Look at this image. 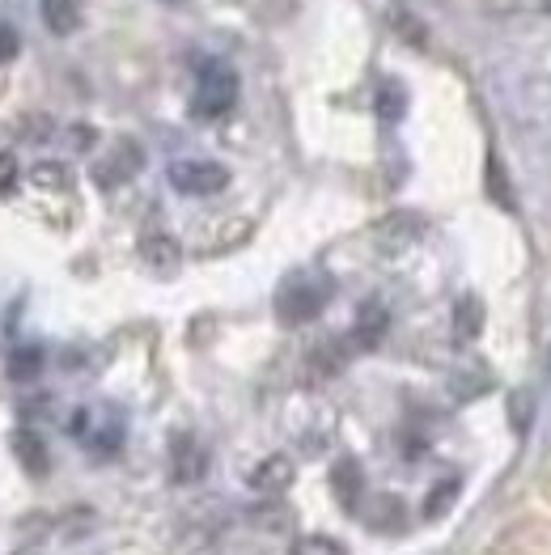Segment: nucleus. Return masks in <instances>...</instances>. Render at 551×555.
<instances>
[{"instance_id": "1", "label": "nucleus", "mask_w": 551, "mask_h": 555, "mask_svg": "<svg viewBox=\"0 0 551 555\" xmlns=\"http://www.w3.org/2000/svg\"><path fill=\"white\" fill-rule=\"evenodd\" d=\"M233 102H238V77H233V68L230 64L208 60V64L200 68V77H195L191 111H195L200 119H221V115L233 111Z\"/></svg>"}, {"instance_id": "2", "label": "nucleus", "mask_w": 551, "mask_h": 555, "mask_svg": "<svg viewBox=\"0 0 551 555\" xmlns=\"http://www.w3.org/2000/svg\"><path fill=\"white\" fill-rule=\"evenodd\" d=\"M326 297H331L326 280L293 276L280 293H276V314H280V323L302 326V323H310V319H319L322 306H326Z\"/></svg>"}, {"instance_id": "3", "label": "nucleus", "mask_w": 551, "mask_h": 555, "mask_svg": "<svg viewBox=\"0 0 551 555\" xmlns=\"http://www.w3.org/2000/svg\"><path fill=\"white\" fill-rule=\"evenodd\" d=\"M170 186L179 195H217L230 186V170L221 162H204V157H183L170 166Z\"/></svg>"}, {"instance_id": "4", "label": "nucleus", "mask_w": 551, "mask_h": 555, "mask_svg": "<svg viewBox=\"0 0 551 555\" xmlns=\"http://www.w3.org/2000/svg\"><path fill=\"white\" fill-rule=\"evenodd\" d=\"M137 170H140V149L132 144V140H119L115 153H111L106 162L93 166V179H98L102 186H119V183H128Z\"/></svg>"}, {"instance_id": "5", "label": "nucleus", "mask_w": 551, "mask_h": 555, "mask_svg": "<svg viewBox=\"0 0 551 555\" xmlns=\"http://www.w3.org/2000/svg\"><path fill=\"white\" fill-rule=\"evenodd\" d=\"M289 483H293V463L284 454H272V459H264L251 470V488L255 492H284Z\"/></svg>"}, {"instance_id": "6", "label": "nucleus", "mask_w": 551, "mask_h": 555, "mask_svg": "<svg viewBox=\"0 0 551 555\" xmlns=\"http://www.w3.org/2000/svg\"><path fill=\"white\" fill-rule=\"evenodd\" d=\"M39 13L51 35H73L81 26V0H39Z\"/></svg>"}, {"instance_id": "7", "label": "nucleus", "mask_w": 551, "mask_h": 555, "mask_svg": "<svg viewBox=\"0 0 551 555\" xmlns=\"http://www.w3.org/2000/svg\"><path fill=\"white\" fill-rule=\"evenodd\" d=\"M13 454H17V463L26 466L30 475H43L47 470V446L30 428H17V433H13Z\"/></svg>"}, {"instance_id": "8", "label": "nucleus", "mask_w": 551, "mask_h": 555, "mask_svg": "<svg viewBox=\"0 0 551 555\" xmlns=\"http://www.w3.org/2000/svg\"><path fill=\"white\" fill-rule=\"evenodd\" d=\"M420 221L415 217H390V221H382L377 225V242L386 246V250H403V246H412L415 237H420Z\"/></svg>"}, {"instance_id": "9", "label": "nucleus", "mask_w": 551, "mask_h": 555, "mask_svg": "<svg viewBox=\"0 0 551 555\" xmlns=\"http://www.w3.org/2000/svg\"><path fill=\"white\" fill-rule=\"evenodd\" d=\"M200 475H204V450H200L191 437H179V441H175V479L191 483V479H200Z\"/></svg>"}, {"instance_id": "10", "label": "nucleus", "mask_w": 551, "mask_h": 555, "mask_svg": "<svg viewBox=\"0 0 551 555\" xmlns=\"http://www.w3.org/2000/svg\"><path fill=\"white\" fill-rule=\"evenodd\" d=\"M30 183L47 186V191H64V186H73V175H68V166H60V162H39V166L30 170Z\"/></svg>"}, {"instance_id": "11", "label": "nucleus", "mask_w": 551, "mask_h": 555, "mask_svg": "<svg viewBox=\"0 0 551 555\" xmlns=\"http://www.w3.org/2000/svg\"><path fill=\"white\" fill-rule=\"evenodd\" d=\"M479 319H484L479 301H475V297H462L459 310H454V331H459V339H475V335H479Z\"/></svg>"}, {"instance_id": "12", "label": "nucleus", "mask_w": 551, "mask_h": 555, "mask_svg": "<svg viewBox=\"0 0 551 555\" xmlns=\"http://www.w3.org/2000/svg\"><path fill=\"white\" fill-rule=\"evenodd\" d=\"M289 555H348L344 552V543H335V539H326V534H302Z\"/></svg>"}, {"instance_id": "13", "label": "nucleus", "mask_w": 551, "mask_h": 555, "mask_svg": "<svg viewBox=\"0 0 551 555\" xmlns=\"http://www.w3.org/2000/svg\"><path fill=\"white\" fill-rule=\"evenodd\" d=\"M140 250H144V259H149L153 268H175V263H179V246H175L170 237H149Z\"/></svg>"}, {"instance_id": "14", "label": "nucleus", "mask_w": 551, "mask_h": 555, "mask_svg": "<svg viewBox=\"0 0 551 555\" xmlns=\"http://www.w3.org/2000/svg\"><path fill=\"white\" fill-rule=\"evenodd\" d=\"M335 492H339V501H344V505H353V501H357V492H361V470H357V463L335 466Z\"/></svg>"}, {"instance_id": "15", "label": "nucleus", "mask_w": 551, "mask_h": 555, "mask_svg": "<svg viewBox=\"0 0 551 555\" xmlns=\"http://www.w3.org/2000/svg\"><path fill=\"white\" fill-rule=\"evenodd\" d=\"M382 331H386V314H382V310H377V306H366V310H361V326H357V335H361V344H377V335H382Z\"/></svg>"}, {"instance_id": "16", "label": "nucleus", "mask_w": 551, "mask_h": 555, "mask_svg": "<svg viewBox=\"0 0 551 555\" xmlns=\"http://www.w3.org/2000/svg\"><path fill=\"white\" fill-rule=\"evenodd\" d=\"M39 365H43V357L30 348V352H17V357L9 361V373H13V377H35V373H39Z\"/></svg>"}, {"instance_id": "17", "label": "nucleus", "mask_w": 551, "mask_h": 555, "mask_svg": "<svg viewBox=\"0 0 551 555\" xmlns=\"http://www.w3.org/2000/svg\"><path fill=\"white\" fill-rule=\"evenodd\" d=\"M382 115H386V119H390V124H395V119H399V115H403V90H399V86H395V81H390V86H386V90H382Z\"/></svg>"}, {"instance_id": "18", "label": "nucleus", "mask_w": 551, "mask_h": 555, "mask_svg": "<svg viewBox=\"0 0 551 555\" xmlns=\"http://www.w3.org/2000/svg\"><path fill=\"white\" fill-rule=\"evenodd\" d=\"M17 183V162H13V153H0V195H9Z\"/></svg>"}, {"instance_id": "19", "label": "nucleus", "mask_w": 551, "mask_h": 555, "mask_svg": "<svg viewBox=\"0 0 551 555\" xmlns=\"http://www.w3.org/2000/svg\"><path fill=\"white\" fill-rule=\"evenodd\" d=\"M13 55H17V35H13V26L0 22V64H9Z\"/></svg>"}, {"instance_id": "20", "label": "nucleus", "mask_w": 551, "mask_h": 555, "mask_svg": "<svg viewBox=\"0 0 551 555\" xmlns=\"http://www.w3.org/2000/svg\"><path fill=\"white\" fill-rule=\"evenodd\" d=\"M548 377H551V348H548Z\"/></svg>"}]
</instances>
